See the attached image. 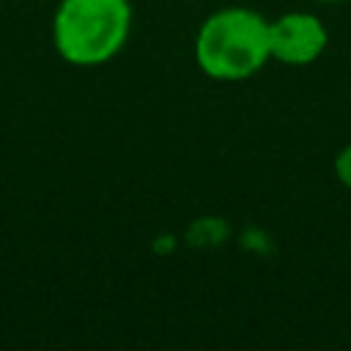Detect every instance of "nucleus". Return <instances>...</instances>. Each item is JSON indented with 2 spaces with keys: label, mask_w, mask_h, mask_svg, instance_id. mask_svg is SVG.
I'll list each match as a JSON object with an SVG mask.
<instances>
[{
  "label": "nucleus",
  "mask_w": 351,
  "mask_h": 351,
  "mask_svg": "<svg viewBox=\"0 0 351 351\" xmlns=\"http://www.w3.org/2000/svg\"><path fill=\"white\" fill-rule=\"evenodd\" d=\"M315 3H340V0H315Z\"/></svg>",
  "instance_id": "nucleus-5"
},
{
  "label": "nucleus",
  "mask_w": 351,
  "mask_h": 351,
  "mask_svg": "<svg viewBox=\"0 0 351 351\" xmlns=\"http://www.w3.org/2000/svg\"><path fill=\"white\" fill-rule=\"evenodd\" d=\"M326 44V25L310 11H288L269 22L271 60H280L285 66H307L318 60Z\"/></svg>",
  "instance_id": "nucleus-3"
},
{
  "label": "nucleus",
  "mask_w": 351,
  "mask_h": 351,
  "mask_svg": "<svg viewBox=\"0 0 351 351\" xmlns=\"http://www.w3.org/2000/svg\"><path fill=\"white\" fill-rule=\"evenodd\" d=\"M129 33V0H60L52 16V44L71 66H101L112 60Z\"/></svg>",
  "instance_id": "nucleus-2"
},
{
  "label": "nucleus",
  "mask_w": 351,
  "mask_h": 351,
  "mask_svg": "<svg viewBox=\"0 0 351 351\" xmlns=\"http://www.w3.org/2000/svg\"><path fill=\"white\" fill-rule=\"evenodd\" d=\"M200 71L219 82L255 77L269 60V19L252 8L228 5L203 19L195 36Z\"/></svg>",
  "instance_id": "nucleus-1"
},
{
  "label": "nucleus",
  "mask_w": 351,
  "mask_h": 351,
  "mask_svg": "<svg viewBox=\"0 0 351 351\" xmlns=\"http://www.w3.org/2000/svg\"><path fill=\"white\" fill-rule=\"evenodd\" d=\"M335 178L346 189H351V143H346L335 156Z\"/></svg>",
  "instance_id": "nucleus-4"
}]
</instances>
